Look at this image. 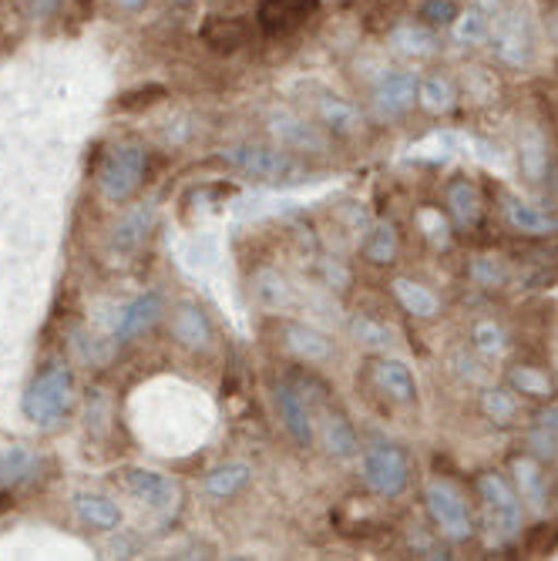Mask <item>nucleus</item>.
<instances>
[{
    "mask_svg": "<svg viewBox=\"0 0 558 561\" xmlns=\"http://www.w3.org/2000/svg\"><path fill=\"white\" fill-rule=\"evenodd\" d=\"M276 410H280V420L286 427V434L293 438L296 447H313V438H317V430H313V414H310V404L307 397L296 391L293 383H276Z\"/></svg>",
    "mask_w": 558,
    "mask_h": 561,
    "instance_id": "nucleus-9",
    "label": "nucleus"
},
{
    "mask_svg": "<svg viewBox=\"0 0 558 561\" xmlns=\"http://www.w3.org/2000/svg\"><path fill=\"white\" fill-rule=\"evenodd\" d=\"M525 548H529V554H548V551H555L558 548V525H538L529 535Z\"/></svg>",
    "mask_w": 558,
    "mask_h": 561,
    "instance_id": "nucleus-42",
    "label": "nucleus"
},
{
    "mask_svg": "<svg viewBox=\"0 0 558 561\" xmlns=\"http://www.w3.org/2000/svg\"><path fill=\"white\" fill-rule=\"evenodd\" d=\"M121 485L128 494H135L139 501H145L149 508H176V498H179V488L176 481H168L165 474L158 470H142V467H132V470H124L121 474Z\"/></svg>",
    "mask_w": 558,
    "mask_h": 561,
    "instance_id": "nucleus-10",
    "label": "nucleus"
},
{
    "mask_svg": "<svg viewBox=\"0 0 558 561\" xmlns=\"http://www.w3.org/2000/svg\"><path fill=\"white\" fill-rule=\"evenodd\" d=\"M313 8H317V0H263V4H260V24L270 34H283V31L296 27Z\"/></svg>",
    "mask_w": 558,
    "mask_h": 561,
    "instance_id": "nucleus-19",
    "label": "nucleus"
},
{
    "mask_svg": "<svg viewBox=\"0 0 558 561\" xmlns=\"http://www.w3.org/2000/svg\"><path fill=\"white\" fill-rule=\"evenodd\" d=\"M417 102L431 111V115H448L451 108H454V102H458V92H454V84L448 81V77H441V74H435V77H424L420 81V95H417Z\"/></svg>",
    "mask_w": 558,
    "mask_h": 561,
    "instance_id": "nucleus-32",
    "label": "nucleus"
},
{
    "mask_svg": "<svg viewBox=\"0 0 558 561\" xmlns=\"http://www.w3.org/2000/svg\"><path fill=\"white\" fill-rule=\"evenodd\" d=\"M320 438H323V447H327L333 457H354V454L360 451L357 430L351 427V420L343 417V414H333V410L323 414V430H320Z\"/></svg>",
    "mask_w": 558,
    "mask_h": 561,
    "instance_id": "nucleus-25",
    "label": "nucleus"
},
{
    "mask_svg": "<svg viewBox=\"0 0 558 561\" xmlns=\"http://www.w3.org/2000/svg\"><path fill=\"white\" fill-rule=\"evenodd\" d=\"M482 410L495 423H511L514 414H519V397H514L511 386H491L482 397Z\"/></svg>",
    "mask_w": 558,
    "mask_h": 561,
    "instance_id": "nucleus-34",
    "label": "nucleus"
},
{
    "mask_svg": "<svg viewBox=\"0 0 558 561\" xmlns=\"http://www.w3.org/2000/svg\"><path fill=\"white\" fill-rule=\"evenodd\" d=\"M511 474H514V491L519 498L532 508V511H545V474H542V464L535 457H514L511 461Z\"/></svg>",
    "mask_w": 558,
    "mask_h": 561,
    "instance_id": "nucleus-17",
    "label": "nucleus"
},
{
    "mask_svg": "<svg viewBox=\"0 0 558 561\" xmlns=\"http://www.w3.org/2000/svg\"><path fill=\"white\" fill-rule=\"evenodd\" d=\"M171 336H176L186 350L205 354L212 347V336L216 333H212V323L199 303H179L176 310H171Z\"/></svg>",
    "mask_w": 558,
    "mask_h": 561,
    "instance_id": "nucleus-12",
    "label": "nucleus"
},
{
    "mask_svg": "<svg viewBox=\"0 0 558 561\" xmlns=\"http://www.w3.org/2000/svg\"><path fill=\"white\" fill-rule=\"evenodd\" d=\"M522 171L529 182H542L548 171V142L542 139L538 128H529L522 135Z\"/></svg>",
    "mask_w": 558,
    "mask_h": 561,
    "instance_id": "nucleus-31",
    "label": "nucleus"
},
{
    "mask_svg": "<svg viewBox=\"0 0 558 561\" xmlns=\"http://www.w3.org/2000/svg\"><path fill=\"white\" fill-rule=\"evenodd\" d=\"M420 95V81L411 71H397V74H383L373 88V115L380 121H394L404 118Z\"/></svg>",
    "mask_w": 558,
    "mask_h": 561,
    "instance_id": "nucleus-8",
    "label": "nucleus"
},
{
    "mask_svg": "<svg viewBox=\"0 0 558 561\" xmlns=\"http://www.w3.org/2000/svg\"><path fill=\"white\" fill-rule=\"evenodd\" d=\"M504 215L514 232H525V236H548V232H558V219L529 202H508L504 205Z\"/></svg>",
    "mask_w": 558,
    "mask_h": 561,
    "instance_id": "nucleus-27",
    "label": "nucleus"
},
{
    "mask_svg": "<svg viewBox=\"0 0 558 561\" xmlns=\"http://www.w3.org/2000/svg\"><path fill=\"white\" fill-rule=\"evenodd\" d=\"M420 17H424L427 24H441V27H448V24H454V17H458V4H454V0H424Z\"/></svg>",
    "mask_w": 558,
    "mask_h": 561,
    "instance_id": "nucleus-41",
    "label": "nucleus"
},
{
    "mask_svg": "<svg viewBox=\"0 0 558 561\" xmlns=\"http://www.w3.org/2000/svg\"><path fill=\"white\" fill-rule=\"evenodd\" d=\"M283 343H286V350L296 354L299 360H307V363H323L333 357V343L313 330V326H304V323H286L283 326Z\"/></svg>",
    "mask_w": 558,
    "mask_h": 561,
    "instance_id": "nucleus-15",
    "label": "nucleus"
},
{
    "mask_svg": "<svg viewBox=\"0 0 558 561\" xmlns=\"http://www.w3.org/2000/svg\"><path fill=\"white\" fill-rule=\"evenodd\" d=\"M74 511L84 525H92L98 532H115L121 525V508L105 494H92V491L74 494Z\"/></svg>",
    "mask_w": 558,
    "mask_h": 561,
    "instance_id": "nucleus-18",
    "label": "nucleus"
},
{
    "mask_svg": "<svg viewBox=\"0 0 558 561\" xmlns=\"http://www.w3.org/2000/svg\"><path fill=\"white\" fill-rule=\"evenodd\" d=\"M61 4H64V0H31V11L45 17V14H55Z\"/></svg>",
    "mask_w": 558,
    "mask_h": 561,
    "instance_id": "nucleus-45",
    "label": "nucleus"
},
{
    "mask_svg": "<svg viewBox=\"0 0 558 561\" xmlns=\"http://www.w3.org/2000/svg\"><path fill=\"white\" fill-rule=\"evenodd\" d=\"M414 223H417V229L424 232V239L431 242V246L444 249V246L451 242V223H448V215H444L441 208H435V205L417 208Z\"/></svg>",
    "mask_w": 558,
    "mask_h": 561,
    "instance_id": "nucleus-33",
    "label": "nucleus"
},
{
    "mask_svg": "<svg viewBox=\"0 0 558 561\" xmlns=\"http://www.w3.org/2000/svg\"><path fill=\"white\" fill-rule=\"evenodd\" d=\"M165 98V84H145V88H132V92H124L118 102H115V111H142L155 102Z\"/></svg>",
    "mask_w": 558,
    "mask_h": 561,
    "instance_id": "nucleus-39",
    "label": "nucleus"
},
{
    "mask_svg": "<svg viewBox=\"0 0 558 561\" xmlns=\"http://www.w3.org/2000/svg\"><path fill=\"white\" fill-rule=\"evenodd\" d=\"M360 252H364L367 263H373V266H391L394 259H397V252H401L397 229L391 223H373L367 229L364 242H360Z\"/></svg>",
    "mask_w": 558,
    "mask_h": 561,
    "instance_id": "nucleus-22",
    "label": "nucleus"
},
{
    "mask_svg": "<svg viewBox=\"0 0 558 561\" xmlns=\"http://www.w3.org/2000/svg\"><path fill=\"white\" fill-rule=\"evenodd\" d=\"M152 229V208H135V212H128L124 219L115 226V236H111V246L121 249V252H132L145 242Z\"/></svg>",
    "mask_w": 558,
    "mask_h": 561,
    "instance_id": "nucleus-29",
    "label": "nucleus"
},
{
    "mask_svg": "<svg viewBox=\"0 0 558 561\" xmlns=\"http://www.w3.org/2000/svg\"><path fill=\"white\" fill-rule=\"evenodd\" d=\"M320 121L327 124V132L333 135H354L357 128H360V115L351 102H343V98H320Z\"/></svg>",
    "mask_w": 558,
    "mask_h": 561,
    "instance_id": "nucleus-28",
    "label": "nucleus"
},
{
    "mask_svg": "<svg viewBox=\"0 0 558 561\" xmlns=\"http://www.w3.org/2000/svg\"><path fill=\"white\" fill-rule=\"evenodd\" d=\"M360 478L377 498H397L411 485V457L397 444H373L364 454Z\"/></svg>",
    "mask_w": 558,
    "mask_h": 561,
    "instance_id": "nucleus-4",
    "label": "nucleus"
},
{
    "mask_svg": "<svg viewBox=\"0 0 558 561\" xmlns=\"http://www.w3.org/2000/svg\"><path fill=\"white\" fill-rule=\"evenodd\" d=\"M223 162H229L239 171H249V176L263 179V182H296L299 176H304V168H299L286 152L263 148V145H236V148H226L223 152Z\"/></svg>",
    "mask_w": 558,
    "mask_h": 561,
    "instance_id": "nucleus-6",
    "label": "nucleus"
},
{
    "mask_svg": "<svg viewBox=\"0 0 558 561\" xmlns=\"http://www.w3.org/2000/svg\"><path fill=\"white\" fill-rule=\"evenodd\" d=\"M115 8H121V11H128V14H135V11H142L145 8V0H111Z\"/></svg>",
    "mask_w": 558,
    "mask_h": 561,
    "instance_id": "nucleus-46",
    "label": "nucleus"
},
{
    "mask_svg": "<svg viewBox=\"0 0 558 561\" xmlns=\"http://www.w3.org/2000/svg\"><path fill=\"white\" fill-rule=\"evenodd\" d=\"M424 501H427V514H431V522L438 525V532L448 541H467L471 538V532H475V528H471L467 501L451 481H441V478L427 481Z\"/></svg>",
    "mask_w": 558,
    "mask_h": 561,
    "instance_id": "nucleus-5",
    "label": "nucleus"
},
{
    "mask_svg": "<svg viewBox=\"0 0 558 561\" xmlns=\"http://www.w3.org/2000/svg\"><path fill=\"white\" fill-rule=\"evenodd\" d=\"M471 276H475L478 286L495 289V286L504 283V266L498 263V259H491V255H482V259H475V266H471Z\"/></svg>",
    "mask_w": 558,
    "mask_h": 561,
    "instance_id": "nucleus-40",
    "label": "nucleus"
},
{
    "mask_svg": "<svg viewBox=\"0 0 558 561\" xmlns=\"http://www.w3.org/2000/svg\"><path fill=\"white\" fill-rule=\"evenodd\" d=\"M256 296H260L263 307L280 310V307L289 303V286L273 270H260V273H256Z\"/></svg>",
    "mask_w": 558,
    "mask_h": 561,
    "instance_id": "nucleus-36",
    "label": "nucleus"
},
{
    "mask_svg": "<svg viewBox=\"0 0 558 561\" xmlns=\"http://www.w3.org/2000/svg\"><path fill=\"white\" fill-rule=\"evenodd\" d=\"M532 447H535V454H542V457H558V441H555L551 434H545L542 427L532 430Z\"/></svg>",
    "mask_w": 558,
    "mask_h": 561,
    "instance_id": "nucleus-43",
    "label": "nucleus"
},
{
    "mask_svg": "<svg viewBox=\"0 0 558 561\" xmlns=\"http://www.w3.org/2000/svg\"><path fill=\"white\" fill-rule=\"evenodd\" d=\"M394 299L411 313V317H420V320H435L441 313V299L427 289L424 283H414V279H394Z\"/></svg>",
    "mask_w": 558,
    "mask_h": 561,
    "instance_id": "nucleus-21",
    "label": "nucleus"
},
{
    "mask_svg": "<svg viewBox=\"0 0 558 561\" xmlns=\"http://www.w3.org/2000/svg\"><path fill=\"white\" fill-rule=\"evenodd\" d=\"M535 427H542L545 434H551L555 441H558V404H551V407H545L538 417H535Z\"/></svg>",
    "mask_w": 558,
    "mask_h": 561,
    "instance_id": "nucleus-44",
    "label": "nucleus"
},
{
    "mask_svg": "<svg viewBox=\"0 0 558 561\" xmlns=\"http://www.w3.org/2000/svg\"><path fill=\"white\" fill-rule=\"evenodd\" d=\"M149 171V152L142 145H118L105 155L98 168V189L108 202H124L132 199Z\"/></svg>",
    "mask_w": 558,
    "mask_h": 561,
    "instance_id": "nucleus-3",
    "label": "nucleus"
},
{
    "mask_svg": "<svg viewBox=\"0 0 558 561\" xmlns=\"http://www.w3.org/2000/svg\"><path fill=\"white\" fill-rule=\"evenodd\" d=\"M478 498L485 504V525L495 545H508L522 535L525 522V501L514 491V485L498 470H488L478 478Z\"/></svg>",
    "mask_w": 558,
    "mask_h": 561,
    "instance_id": "nucleus-2",
    "label": "nucleus"
},
{
    "mask_svg": "<svg viewBox=\"0 0 558 561\" xmlns=\"http://www.w3.org/2000/svg\"><path fill=\"white\" fill-rule=\"evenodd\" d=\"M373 383L397 404H411L417 397V380L404 360H388V357L377 360L373 363Z\"/></svg>",
    "mask_w": 558,
    "mask_h": 561,
    "instance_id": "nucleus-16",
    "label": "nucleus"
},
{
    "mask_svg": "<svg viewBox=\"0 0 558 561\" xmlns=\"http://www.w3.org/2000/svg\"><path fill=\"white\" fill-rule=\"evenodd\" d=\"M37 467H40V457L31 447H24V444L0 447V488L11 491V488L31 481Z\"/></svg>",
    "mask_w": 558,
    "mask_h": 561,
    "instance_id": "nucleus-20",
    "label": "nucleus"
},
{
    "mask_svg": "<svg viewBox=\"0 0 558 561\" xmlns=\"http://www.w3.org/2000/svg\"><path fill=\"white\" fill-rule=\"evenodd\" d=\"M498 11H501L498 0H478V4H471L467 11H458V17L451 24L458 45H485L491 37V24H495Z\"/></svg>",
    "mask_w": 558,
    "mask_h": 561,
    "instance_id": "nucleus-13",
    "label": "nucleus"
},
{
    "mask_svg": "<svg viewBox=\"0 0 558 561\" xmlns=\"http://www.w3.org/2000/svg\"><path fill=\"white\" fill-rule=\"evenodd\" d=\"M471 347L495 360V357H501L508 350V336L495 320H482V323L471 326Z\"/></svg>",
    "mask_w": 558,
    "mask_h": 561,
    "instance_id": "nucleus-35",
    "label": "nucleus"
},
{
    "mask_svg": "<svg viewBox=\"0 0 558 561\" xmlns=\"http://www.w3.org/2000/svg\"><path fill=\"white\" fill-rule=\"evenodd\" d=\"M249 37V27L236 17H212L205 27H202V40L219 55H233L246 45Z\"/></svg>",
    "mask_w": 558,
    "mask_h": 561,
    "instance_id": "nucleus-26",
    "label": "nucleus"
},
{
    "mask_svg": "<svg viewBox=\"0 0 558 561\" xmlns=\"http://www.w3.org/2000/svg\"><path fill=\"white\" fill-rule=\"evenodd\" d=\"M71 401H74V377H71V367L61 363V360H55V363H48L45 370H40V373L31 380V386H27V394H24L21 407H24V417H27L31 423H37V427H55V423L68 414Z\"/></svg>",
    "mask_w": 558,
    "mask_h": 561,
    "instance_id": "nucleus-1",
    "label": "nucleus"
},
{
    "mask_svg": "<svg viewBox=\"0 0 558 561\" xmlns=\"http://www.w3.org/2000/svg\"><path fill=\"white\" fill-rule=\"evenodd\" d=\"M276 135H280L286 145H293V148H313V152H323V139L313 132L310 124H304V121L280 118V121H276Z\"/></svg>",
    "mask_w": 558,
    "mask_h": 561,
    "instance_id": "nucleus-37",
    "label": "nucleus"
},
{
    "mask_svg": "<svg viewBox=\"0 0 558 561\" xmlns=\"http://www.w3.org/2000/svg\"><path fill=\"white\" fill-rule=\"evenodd\" d=\"M162 313H165V299H162V293L149 289V293L135 296L132 303H128V307L118 313L115 336H118L121 343H124V339H135V336H142L145 330H152L155 320H158Z\"/></svg>",
    "mask_w": 558,
    "mask_h": 561,
    "instance_id": "nucleus-11",
    "label": "nucleus"
},
{
    "mask_svg": "<svg viewBox=\"0 0 558 561\" xmlns=\"http://www.w3.org/2000/svg\"><path fill=\"white\" fill-rule=\"evenodd\" d=\"M171 4H182L186 8V4H192V0H171Z\"/></svg>",
    "mask_w": 558,
    "mask_h": 561,
    "instance_id": "nucleus-47",
    "label": "nucleus"
},
{
    "mask_svg": "<svg viewBox=\"0 0 558 561\" xmlns=\"http://www.w3.org/2000/svg\"><path fill=\"white\" fill-rule=\"evenodd\" d=\"M448 212H451V219L458 229H475L482 223V212H485V199L478 192L475 182H467V179H454L448 186Z\"/></svg>",
    "mask_w": 558,
    "mask_h": 561,
    "instance_id": "nucleus-14",
    "label": "nucleus"
},
{
    "mask_svg": "<svg viewBox=\"0 0 558 561\" xmlns=\"http://www.w3.org/2000/svg\"><path fill=\"white\" fill-rule=\"evenodd\" d=\"M391 45L397 55L420 61V58H431L438 51V37L431 27H424V24H401L391 31Z\"/></svg>",
    "mask_w": 558,
    "mask_h": 561,
    "instance_id": "nucleus-23",
    "label": "nucleus"
},
{
    "mask_svg": "<svg viewBox=\"0 0 558 561\" xmlns=\"http://www.w3.org/2000/svg\"><path fill=\"white\" fill-rule=\"evenodd\" d=\"M351 330H354L357 343H364V347H370V350H388L391 347V333L370 317H354Z\"/></svg>",
    "mask_w": 558,
    "mask_h": 561,
    "instance_id": "nucleus-38",
    "label": "nucleus"
},
{
    "mask_svg": "<svg viewBox=\"0 0 558 561\" xmlns=\"http://www.w3.org/2000/svg\"><path fill=\"white\" fill-rule=\"evenodd\" d=\"M249 478H252V467L242 464V461L219 464V467H212V470L205 474V494L226 501V498L239 494V491L249 485Z\"/></svg>",
    "mask_w": 558,
    "mask_h": 561,
    "instance_id": "nucleus-24",
    "label": "nucleus"
},
{
    "mask_svg": "<svg viewBox=\"0 0 558 561\" xmlns=\"http://www.w3.org/2000/svg\"><path fill=\"white\" fill-rule=\"evenodd\" d=\"M488 40H491L495 55L504 64H511V68H522V64L532 61V31H529L525 14H519V11L498 14L495 24H491V37Z\"/></svg>",
    "mask_w": 558,
    "mask_h": 561,
    "instance_id": "nucleus-7",
    "label": "nucleus"
},
{
    "mask_svg": "<svg viewBox=\"0 0 558 561\" xmlns=\"http://www.w3.org/2000/svg\"><path fill=\"white\" fill-rule=\"evenodd\" d=\"M508 386H511L514 394L532 397V401H548V397L555 394V383H551L548 373L538 370V367H511Z\"/></svg>",
    "mask_w": 558,
    "mask_h": 561,
    "instance_id": "nucleus-30",
    "label": "nucleus"
}]
</instances>
